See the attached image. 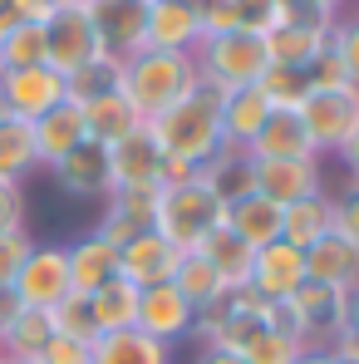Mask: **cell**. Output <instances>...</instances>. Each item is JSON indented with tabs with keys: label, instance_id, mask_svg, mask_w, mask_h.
Instances as JSON below:
<instances>
[{
	"label": "cell",
	"instance_id": "obj_1",
	"mask_svg": "<svg viewBox=\"0 0 359 364\" xmlns=\"http://www.w3.org/2000/svg\"><path fill=\"white\" fill-rule=\"evenodd\" d=\"M197 89V64L192 55H178V50H143L133 60H123V79L119 94L133 104V114L143 123L163 119L178 99H187Z\"/></svg>",
	"mask_w": 359,
	"mask_h": 364
},
{
	"label": "cell",
	"instance_id": "obj_2",
	"mask_svg": "<svg viewBox=\"0 0 359 364\" xmlns=\"http://www.w3.org/2000/svg\"><path fill=\"white\" fill-rule=\"evenodd\" d=\"M158 148L173 153V158H187V163H207L217 148H227V133H222V94L197 84L187 99H178L163 119L148 123Z\"/></svg>",
	"mask_w": 359,
	"mask_h": 364
},
{
	"label": "cell",
	"instance_id": "obj_3",
	"mask_svg": "<svg viewBox=\"0 0 359 364\" xmlns=\"http://www.w3.org/2000/svg\"><path fill=\"white\" fill-rule=\"evenodd\" d=\"M192 64H197V84L217 89V94H237V89H251L261 74H266V40L251 35V30H232V35H212L192 50Z\"/></svg>",
	"mask_w": 359,
	"mask_h": 364
},
{
	"label": "cell",
	"instance_id": "obj_4",
	"mask_svg": "<svg viewBox=\"0 0 359 364\" xmlns=\"http://www.w3.org/2000/svg\"><path fill=\"white\" fill-rule=\"evenodd\" d=\"M227 222V207L202 187V182H182V187H163L158 197V217H153V232L168 237L182 256L187 251H202V242Z\"/></svg>",
	"mask_w": 359,
	"mask_h": 364
},
{
	"label": "cell",
	"instance_id": "obj_5",
	"mask_svg": "<svg viewBox=\"0 0 359 364\" xmlns=\"http://www.w3.org/2000/svg\"><path fill=\"white\" fill-rule=\"evenodd\" d=\"M300 128L310 133L315 153H340L359 128V89L355 84H340V89H310L296 109Z\"/></svg>",
	"mask_w": 359,
	"mask_h": 364
},
{
	"label": "cell",
	"instance_id": "obj_6",
	"mask_svg": "<svg viewBox=\"0 0 359 364\" xmlns=\"http://www.w3.org/2000/svg\"><path fill=\"white\" fill-rule=\"evenodd\" d=\"M104 55V40L94 30V15L89 5H60L50 20H45V64L60 69L64 79L74 69H84L89 60Z\"/></svg>",
	"mask_w": 359,
	"mask_h": 364
},
{
	"label": "cell",
	"instance_id": "obj_7",
	"mask_svg": "<svg viewBox=\"0 0 359 364\" xmlns=\"http://www.w3.org/2000/svg\"><path fill=\"white\" fill-rule=\"evenodd\" d=\"M64 99H69V84H64L60 69H50V64H30V69H5L0 74V109L10 119L35 123L40 114H50Z\"/></svg>",
	"mask_w": 359,
	"mask_h": 364
},
{
	"label": "cell",
	"instance_id": "obj_8",
	"mask_svg": "<svg viewBox=\"0 0 359 364\" xmlns=\"http://www.w3.org/2000/svg\"><path fill=\"white\" fill-rule=\"evenodd\" d=\"M15 296L25 310H55V305L74 291L69 286V256H64V246H30V256H25V266L15 271Z\"/></svg>",
	"mask_w": 359,
	"mask_h": 364
},
{
	"label": "cell",
	"instance_id": "obj_9",
	"mask_svg": "<svg viewBox=\"0 0 359 364\" xmlns=\"http://www.w3.org/2000/svg\"><path fill=\"white\" fill-rule=\"evenodd\" d=\"M335 35V20H320L310 10H291L281 25H271L261 40H266V60L286 64V69H305L315 60V50Z\"/></svg>",
	"mask_w": 359,
	"mask_h": 364
},
{
	"label": "cell",
	"instance_id": "obj_10",
	"mask_svg": "<svg viewBox=\"0 0 359 364\" xmlns=\"http://www.w3.org/2000/svg\"><path fill=\"white\" fill-rule=\"evenodd\" d=\"M300 315V340H305V350H330V340L350 325V296L345 291H330V286H300L296 296H291Z\"/></svg>",
	"mask_w": 359,
	"mask_h": 364
},
{
	"label": "cell",
	"instance_id": "obj_11",
	"mask_svg": "<svg viewBox=\"0 0 359 364\" xmlns=\"http://www.w3.org/2000/svg\"><path fill=\"white\" fill-rule=\"evenodd\" d=\"M69 197H84V202H109L114 197V163H109V148L84 138L74 153H64L60 163L50 168Z\"/></svg>",
	"mask_w": 359,
	"mask_h": 364
},
{
	"label": "cell",
	"instance_id": "obj_12",
	"mask_svg": "<svg viewBox=\"0 0 359 364\" xmlns=\"http://www.w3.org/2000/svg\"><path fill=\"white\" fill-rule=\"evenodd\" d=\"M89 15L109 55L133 60L148 50V0H94Z\"/></svg>",
	"mask_w": 359,
	"mask_h": 364
},
{
	"label": "cell",
	"instance_id": "obj_13",
	"mask_svg": "<svg viewBox=\"0 0 359 364\" xmlns=\"http://www.w3.org/2000/svg\"><path fill=\"white\" fill-rule=\"evenodd\" d=\"M325 192V158H276V163H256V197L291 207Z\"/></svg>",
	"mask_w": 359,
	"mask_h": 364
},
{
	"label": "cell",
	"instance_id": "obj_14",
	"mask_svg": "<svg viewBox=\"0 0 359 364\" xmlns=\"http://www.w3.org/2000/svg\"><path fill=\"white\" fill-rule=\"evenodd\" d=\"M182 251L168 237H158L153 227L148 232H138V237H128L119 246V276L123 281H133L138 291H148V286H168L173 281V271H178Z\"/></svg>",
	"mask_w": 359,
	"mask_h": 364
},
{
	"label": "cell",
	"instance_id": "obj_15",
	"mask_svg": "<svg viewBox=\"0 0 359 364\" xmlns=\"http://www.w3.org/2000/svg\"><path fill=\"white\" fill-rule=\"evenodd\" d=\"M192 320H197V305L182 296L178 286H148L138 291V330L163 340V345H178L182 335H192Z\"/></svg>",
	"mask_w": 359,
	"mask_h": 364
},
{
	"label": "cell",
	"instance_id": "obj_16",
	"mask_svg": "<svg viewBox=\"0 0 359 364\" xmlns=\"http://www.w3.org/2000/svg\"><path fill=\"white\" fill-rule=\"evenodd\" d=\"M300 286H305V251L291 246L286 237L256 251V266H251V291L261 301H291Z\"/></svg>",
	"mask_w": 359,
	"mask_h": 364
},
{
	"label": "cell",
	"instance_id": "obj_17",
	"mask_svg": "<svg viewBox=\"0 0 359 364\" xmlns=\"http://www.w3.org/2000/svg\"><path fill=\"white\" fill-rule=\"evenodd\" d=\"M305 281L350 296L359 286V246L345 232H325L315 246H305Z\"/></svg>",
	"mask_w": 359,
	"mask_h": 364
},
{
	"label": "cell",
	"instance_id": "obj_18",
	"mask_svg": "<svg viewBox=\"0 0 359 364\" xmlns=\"http://www.w3.org/2000/svg\"><path fill=\"white\" fill-rule=\"evenodd\" d=\"M109 163H114V187H163V148L148 123L109 148Z\"/></svg>",
	"mask_w": 359,
	"mask_h": 364
},
{
	"label": "cell",
	"instance_id": "obj_19",
	"mask_svg": "<svg viewBox=\"0 0 359 364\" xmlns=\"http://www.w3.org/2000/svg\"><path fill=\"white\" fill-rule=\"evenodd\" d=\"M197 182L222 202V207H237L241 197H251L256 192V158L246 153V148H217L202 168H197Z\"/></svg>",
	"mask_w": 359,
	"mask_h": 364
},
{
	"label": "cell",
	"instance_id": "obj_20",
	"mask_svg": "<svg viewBox=\"0 0 359 364\" xmlns=\"http://www.w3.org/2000/svg\"><path fill=\"white\" fill-rule=\"evenodd\" d=\"M30 128H35V153H40V168H55L64 153H74V148L89 138V133H84V109H79L74 99L55 104L50 114H40Z\"/></svg>",
	"mask_w": 359,
	"mask_h": 364
},
{
	"label": "cell",
	"instance_id": "obj_21",
	"mask_svg": "<svg viewBox=\"0 0 359 364\" xmlns=\"http://www.w3.org/2000/svg\"><path fill=\"white\" fill-rule=\"evenodd\" d=\"M64 256H69V286L74 291H99V286H109L114 276H119V246L104 242L99 232H89V237H79L74 246H64Z\"/></svg>",
	"mask_w": 359,
	"mask_h": 364
},
{
	"label": "cell",
	"instance_id": "obj_22",
	"mask_svg": "<svg viewBox=\"0 0 359 364\" xmlns=\"http://www.w3.org/2000/svg\"><path fill=\"white\" fill-rule=\"evenodd\" d=\"M197 45H202L197 5H163V0H148V50H178V55H192Z\"/></svg>",
	"mask_w": 359,
	"mask_h": 364
},
{
	"label": "cell",
	"instance_id": "obj_23",
	"mask_svg": "<svg viewBox=\"0 0 359 364\" xmlns=\"http://www.w3.org/2000/svg\"><path fill=\"white\" fill-rule=\"evenodd\" d=\"M256 163H276V158H320L315 153V143H310V133L300 128L296 114H271L266 128L251 138V148H246Z\"/></svg>",
	"mask_w": 359,
	"mask_h": 364
},
{
	"label": "cell",
	"instance_id": "obj_24",
	"mask_svg": "<svg viewBox=\"0 0 359 364\" xmlns=\"http://www.w3.org/2000/svg\"><path fill=\"white\" fill-rule=\"evenodd\" d=\"M94 364H173V345L133 330H109L94 340Z\"/></svg>",
	"mask_w": 359,
	"mask_h": 364
},
{
	"label": "cell",
	"instance_id": "obj_25",
	"mask_svg": "<svg viewBox=\"0 0 359 364\" xmlns=\"http://www.w3.org/2000/svg\"><path fill=\"white\" fill-rule=\"evenodd\" d=\"M202 256H207V266L217 271V281L227 286V291H237V286H251V266H256V251L241 242L237 232L222 222L207 242H202Z\"/></svg>",
	"mask_w": 359,
	"mask_h": 364
},
{
	"label": "cell",
	"instance_id": "obj_26",
	"mask_svg": "<svg viewBox=\"0 0 359 364\" xmlns=\"http://www.w3.org/2000/svg\"><path fill=\"white\" fill-rule=\"evenodd\" d=\"M276 109L266 104V94L251 84V89H237V94H222V133L232 148H251V138L266 128Z\"/></svg>",
	"mask_w": 359,
	"mask_h": 364
},
{
	"label": "cell",
	"instance_id": "obj_27",
	"mask_svg": "<svg viewBox=\"0 0 359 364\" xmlns=\"http://www.w3.org/2000/svg\"><path fill=\"white\" fill-rule=\"evenodd\" d=\"M79 109H84V133H89L94 143H104V148H114L133 128H143V119L133 114V104L123 99L119 89H109V94H99V99H89V104H79Z\"/></svg>",
	"mask_w": 359,
	"mask_h": 364
},
{
	"label": "cell",
	"instance_id": "obj_28",
	"mask_svg": "<svg viewBox=\"0 0 359 364\" xmlns=\"http://www.w3.org/2000/svg\"><path fill=\"white\" fill-rule=\"evenodd\" d=\"M281 222H286V212H281L276 202L256 197V192H251V197H241L237 207H227V227H232V232H237L251 251L281 242Z\"/></svg>",
	"mask_w": 359,
	"mask_h": 364
},
{
	"label": "cell",
	"instance_id": "obj_29",
	"mask_svg": "<svg viewBox=\"0 0 359 364\" xmlns=\"http://www.w3.org/2000/svg\"><path fill=\"white\" fill-rule=\"evenodd\" d=\"M286 212V222H281V237L291 246H315L325 232H335V197L330 192H315V197H305V202H291V207H281Z\"/></svg>",
	"mask_w": 359,
	"mask_h": 364
},
{
	"label": "cell",
	"instance_id": "obj_30",
	"mask_svg": "<svg viewBox=\"0 0 359 364\" xmlns=\"http://www.w3.org/2000/svg\"><path fill=\"white\" fill-rule=\"evenodd\" d=\"M40 168V153H35V128L25 119H10L0 114V178L25 182V173Z\"/></svg>",
	"mask_w": 359,
	"mask_h": 364
},
{
	"label": "cell",
	"instance_id": "obj_31",
	"mask_svg": "<svg viewBox=\"0 0 359 364\" xmlns=\"http://www.w3.org/2000/svg\"><path fill=\"white\" fill-rule=\"evenodd\" d=\"M89 301H94L99 335H109V330H133V325H138V286L123 281V276H114L109 286H99Z\"/></svg>",
	"mask_w": 359,
	"mask_h": 364
},
{
	"label": "cell",
	"instance_id": "obj_32",
	"mask_svg": "<svg viewBox=\"0 0 359 364\" xmlns=\"http://www.w3.org/2000/svg\"><path fill=\"white\" fill-rule=\"evenodd\" d=\"M55 325H50V310H20L15 325L0 335V360H40V350L50 345Z\"/></svg>",
	"mask_w": 359,
	"mask_h": 364
},
{
	"label": "cell",
	"instance_id": "obj_33",
	"mask_svg": "<svg viewBox=\"0 0 359 364\" xmlns=\"http://www.w3.org/2000/svg\"><path fill=\"white\" fill-rule=\"evenodd\" d=\"M119 79H123V60L104 50L99 60H89L84 69H74L64 84H69V99H74V104H89V99H99V94L119 89Z\"/></svg>",
	"mask_w": 359,
	"mask_h": 364
},
{
	"label": "cell",
	"instance_id": "obj_34",
	"mask_svg": "<svg viewBox=\"0 0 359 364\" xmlns=\"http://www.w3.org/2000/svg\"><path fill=\"white\" fill-rule=\"evenodd\" d=\"M256 89L266 94V104H271L276 114H296V109H300V99L310 94V79H305V69L266 64V74L256 79Z\"/></svg>",
	"mask_w": 359,
	"mask_h": 364
},
{
	"label": "cell",
	"instance_id": "obj_35",
	"mask_svg": "<svg viewBox=\"0 0 359 364\" xmlns=\"http://www.w3.org/2000/svg\"><path fill=\"white\" fill-rule=\"evenodd\" d=\"M30 64H45V25L15 20L0 40V74L5 69H30Z\"/></svg>",
	"mask_w": 359,
	"mask_h": 364
},
{
	"label": "cell",
	"instance_id": "obj_36",
	"mask_svg": "<svg viewBox=\"0 0 359 364\" xmlns=\"http://www.w3.org/2000/svg\"><path fill=\"white\" fill-rule=\"evenodd\" d=\"M50 325H55V335H69V340L94 345V340H99V320H94V301H89V291H69V296L50 310Z\"/></svg>",
	"mask_w": 359,
	"mask_h": 364
},
{
	"label": "cell",
	"instance_id": "obj_37",
	"mask_svg": "<svg viewBox=\"0 0 359 364\" xmlns=\"http://www.w3.org/2000/svg\"><path fill=\"white\" fill-rule=\"evenodd\" d=\"M173 286H178V291H182V296H187L192 305H197V310L212 301L217 291H227V286L217 281V271L207 266V256H202V251H187V256L178 261V271H173Z\"/></svg>",
	"mask_w": 359,
	"mask_h": 364
},
{
	"label": "cell",
	"instance_id": "obj_38",
	"mask_svg": "<svg viewBox=\"0 0 359 364\" xmlns=\"http://www.w3.org/2000/svg\"><path fill=\"white\" fill-rule=\"evenodd\" d=\"M305 355V345L281 335V330H256L246 345H241V360L246 364H296Z\"/></svg>",
	"mask_w": 359,
	"mask_h": 364
},
{
	"label": "cell",
	"instance_id": "obj_39",
	"mask_svg": "<svg viewBox=\"0 0 359 364\" xmlns=\"http://www.w3.org/2000/svg\"><path fill=\"white\" fill-rule=\"evenodd\" d=\"M158 197H163V187H114V197L104 207H114L119 217H128L133 232H148L153 217H158Z\"/></svg>",
	"mask_w": 359,
	"mask_h": 364
},
{
	"label": "cell",
	"instance_id": "obj_40",
	"mask_svg": "<svg viewBox=\"0 0 359 364\" xmlns=\"http://www.w3.org/2000/svg\"><path fill=\"white\" fill-rule=\"evenodd\" d=\"M305 79H310V89H340V84H350L345 60H340V50H335V35L315 50V60L305 64Z\"/></svg>",
	"mask_w": 359,
	"mask_h": 364
},
{
	"label": "cell",
	"instance_id": "obj_41",
	"mask_svg": "<svg viewBox=\"0 0 359 364\" xmlns=\"http://www.w3.org/2000/svg\"><path fill=\"white\" fill-rule=\"evenodd\" d=\"M197 30H202V40H212V35H232V30H241L237 0H197Z\"/></svg>",
	"mask_w": 359,
	"mask_h": 364
},
{
	"label": "cell",
	"instance_id": "obj_42",
	"mask_svg": "<svg viewBox=\"0 0 359 364\" xmlns=\"http://www.w3.org/2000/svg\"><path fill=\"white\" fill-rule=\"evenodd\" d=\"M335 50H340V60H345L350 84L359 89V10H355V15H340V20H335Z\"/></svg>",
	"mask_w": 359,
	"mask_h": 364
},
{
	"label": "cell",
	"instance_id": "obj_43",
	"mask_svg": "<svg viewBox=\"0 0 359 364\" xmlns=\"http://www.w3.org/2000/svg\"><path fill=\"white\" fill-rule=\"evenodd\" d=\"M30 232L20 227V232H0V286H10L15 281V271L25 266V256H30Z\"/></svg>",
	"mask_w": 359,
	"mask_h": 364
},
{
	"label": "cell",
	"instance_id": "obj_44",
	"mask_svg": "<svg viewBox=\"0 0 359 364\" xmlns=\"http://www.w3.org/2000/svg\"><path fill=\"white\" fill-rule=\"evenodd\" d=\"M35 364H94V345L69 340V335H50V345L40 350Z\"/></svg>",
	"mask_w": 359,
	"mask_h": 364
},
{
	"label": "cell",
	"instance_id": "obj_45",
	"mask_svg": "<svg viewBox=\"0 0 359 364\" xmlns=\"http://www.w3.org/2000/svg\"><path fill=\"white\" fill-rule=\"evenodd\" d=\"M25 227V187L0 178V232H20Z\"/></svg>",
	"mask_w": 359,
	"mask_h": 364
},
{
	"label": "cell",
	"instance_id": "obj_46",
	"mask_svg": "<svg viewBox=\"0 0 359 364\" xmlns=\"http://www.w3.org/2000/svg\"><path fill=\"white\" fill-rule=\"evenodd\" d=\"M237 15H241V30H251V35H266L271 25H281L276 0H237Z\"/></svg>",
	"mask_w": 359,
	"mask_h": 364
},
{
	"label": "cell",
	"instance_id": "obj_47",
	"mask_svg": "<svg viewBox=\"0 0 359 364\" xmlns=\"http://www.w3.org/2000/svg\"><path fill=\"white\" fill-rule=\"evenodd\" d=\"M335 232H345L359 246V187H350L345 197H335Z\"/></svg>",
	"mask_w": 359,
	"mask_h": 364
},
{
	"label": "cell",
	"instance_id": "obj_48",
	"mask_svg": "<svg viewBox=\"0 0 359 364\" xmlns=\"http://www.w3.org/2000/svg\"><path fill=\"white\" fill-rule=\"evenodd\" d=\"M5 10H10L15 20H30V25H45V20H50V15H55L60 5H55V0H10Z\"/></svg>",
	"mask_w": 359,
	"mask_h": 364
},
{
	"label": "cell",
	"instance_id": "obj_49",
	"mask_svg": "<svg viewBox=\"0 0 359 364\" xmlns=\"http://www.w3.org/2000/svg\"><path fill=\"white\" fill-rule=\"evenodd\" d=\"M192 178H197V163L163 153V187H182V182H192Z\"/></svg>",
	"mask_w": 359,
	"mask_h": 364
},
{
	"label": "cell",
	"instance_id": "obj_50",
	"mask_svg": "<svg viewBox=\"0 0 359 364\" xmlns=\"http://www.w3.org/2000/svg\"><path fill=\"white\" fill-rule=\"evenodd\" d=\"M20 310H25V305H20V296H15V286H0V335L15 325Z\"/></svg>",
	"mask_w": 359,
	"mask_h": 364
},
{
	"label": "cell",
	"instance_id": "obj_51",
	"mask_svg": "<svg viewBox=\"0 0 359 364\" xmlns=\"http://www.w3.org/2000/svg\"><path fill=\"white\" fill-rule=\"evenodd\" d=\"M335 158L345 163V178H350V187H359V128H355V138H350V143H345Z\"/></svg>",
	"mask_w": 359,
	"mask_h": 364
},
{
	"label": "cell",
	"instance_id": "obj_52",
	"mask_svg": "<svg viewBox=\"0 0 359 364\" xmlns=\"http://www.w3.org/2000/svg\"><path fill=\"white\" fill-rule=\"evenodd\" d=\"M300 10H310V15H320V20H340L345 0H300Z\"/></svg>",
	"mask_w": 359,
	"mask_h": 364
},
{
	"label": "cell",
	"instance_id": "obj_53",
	"mask_svg": "<svg viewBox=\"0 0 359 364\" xmlns=\"http://www.w3.org/2000/svg\"><path fill=\"white\" fill-rule=\"evenodd\" d=\"M197 364H246V360H241V355H227V350H202Z\"/></svg>",
	"mask_w": 359,
	"mask_h": 364
},
{
	"label": "cell",
	"instance_id": "obj_54",
	"mask_svg": "<svg viewBox=\"0 0 359 364\" xmlns=\"http://www.w3.org/2000/svg\"><path fill=\"white\" fill-rule=\"evenodd\" d=\"M296 364H335V355H330V350H305Z\"/></svg>",
	"mask_w": 359,
	"mask_h": 364
},
{
	"label": "cell",
	"instance_id": "obj_55",
	"mask_svg": "<svg viewBox=\"0 0 359 364\" xmlns=\"http://www.w3.org/2000/svg\"><path fill=\"white\" fill-rule=\"evenodd\" d=\"M345 330H355V335H359V286L350 291V325H345Z\"/></svg>",
	"mask_w": 359,
	"mask_h": 364
},
{
	"label": "cell",
	"instance_id": "obj_56",
	"mask_svg": "<svg viewBox=\"0 0 359 364\" xmlns=\"http://www.w3.org/2000/svg\"><path fill=\"white\" fill-rule=\"evenodd\" d=\"M10 25H15V15H10V10H0V40H5V30H10Z\"/></svg>",
	"mask_w": 359,
	"mask_h": 364
},
{
	"label": "cell",
	"instance_id": "obj_57",
	"mask_svg": "<svg viewBox=\"0 0 359 364\" xmlns=\"http://www.w3.org/2000/svg\"><path fill=\"white\" fill-rule=\"evenodd\" d=\"M163 5H197V0H163Z\"/></svg>",
	"mask_w": 359,
	"mask_h": 364
},
{
	"label": "cell",
	"instance_id": "obj_58",
	"mask_svg": "<svg viewBox=\"0 0 359 364\" xmlns=\"http://www.w3.org/2000/svg\"><path fill=\"white\" fill-rule=\"evenodd\" d=\"M5 364H35V360H5Z\"/></svg>",
	"mask_w": 359,
	"mask_h": 364
},
{
	"label": "cell",
	"instance_id": "obj_59",
	"mask_svg": "<svg viewBox=\"0 0 359 364\" xmlns=\"http://www.w3.org/2000/svg\"><path fill=\"white\" fill-rule=\"evenodd\" d=\"M335 364H355V360H335Z\"/></svg>",
	"mask_w": 359,
	"mask_h": 364
},
{
	"label": "cell",
	"instance_id": "obj_60",
	"mask_svg": "<svg viewBox=\"0 0 359 364\" xmlns=\"http://www.w3.org/2000/svg\"><path fill=\"white\" fill-rule=\"evenodd\" d=\"M5 5H10V0H0V10H5Z\"/></svg>",
	"mask_w": 359,
	"mask_h": 364
},
{
	"label": "cell",
	"instance_id": "obj_61",
	"mask_svg": "<svg viewBox=\"0 0 359 364\" xmlns=\"http://www.w3.org/2000/svg\"><path fill=\"white\" fill-rule=\"evenodd\" d=\"M0 114H5V109H0Z\"/></svg>",
	"mask_w": 359,
	"mask_h": 364
},
{
	"label": "cell",
	"instance_id": "obj_62",
	"mask_svg": "<svg viewBox=\"0 0 359 364\" xmlns=\"http://www.w3.org/2000/svg\"><path fill=\"white\" fill-rule=\"evenodd\" d=\"M0 364H5V360H0Z\"/></svg>",
	"mask_w": 359,
	"mask_h": 364
}]
</instances>
